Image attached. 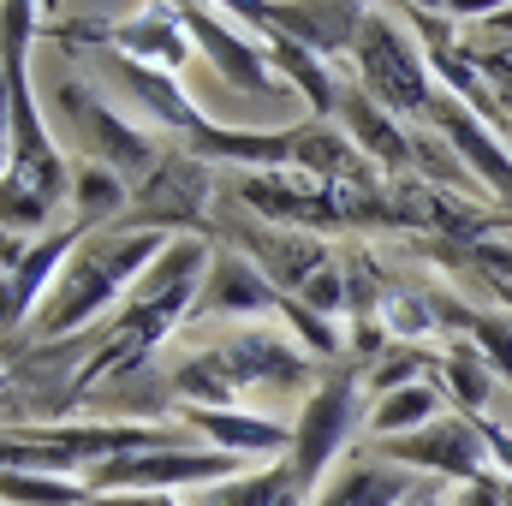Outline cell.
Masks as SVG:
<instances>
[{
	"label": "cell",
	"mask_w": 512,
	"mask_h": 506,
	"mask_svg": "<svg viewBox=\"0 0 512 506\" xmlns=\"http://www.w3.org/2000/svg\"><path fill=\"white\" fill-rule=\"evenodd\" d=\"M429 126H441L447 149L459 155V167H465V173H477V179H483V191L512 197V149L495 137V126H483V114H477L471 102L441 96V102H435V114H429Z\"/></svg>",
	"instance_id": "7c38bea8"
},
{
	"label": "cell",
	"mask_w": 512,
	"mask_h": 506,
	"mask_svg": "<svg viewBox=\"0 0 512 506\" xmlns=\"http://www.w3.org/2000/svg\"><path fill=\"white\" fill-rule=\"evenodd\" d=\"M370 405H364V381L358 376H334V381H316L310 399L298 405L292 417V447H286V465H292V483L310 495L328 465L346 453V441L364 429Z\"/></svg>",
	"instance_id": "277c9868"
},
{
	"label": "cell",
	"mask_w": 512,
	"mask_h": 506,
	"mask_svg": "<svg viewBox=\"0 0 512 506\" xmlns=\"http://www.w3.org/2000/svg\"><path fill=\"white\" fill-rule=\"evenodd\" d=\"M96 36H102L114 54H126L137 66H155V72H173V78H179L185 60H191V30H185V18H179L173 0H143L137 12L102 24Z\"/></svg>",
	"instance_id": "30bf717a"
},
{
	"label": "cell",
	"mask_w": 512,
	"mask_h": 506,
	"mask_svg": "<svg viewBox=\"0 0 512 506\" xmlns=\"http://www.w3.org/2000/svg\"><path fill=\"white\" fill-rule=\"evenodd\" d=\"M435 417H441V387L423 376V381L393 387V393H376L364 429H370L376 441H393V435H411V429H423V423H435Z\"/></svg>",
	"instance_id": "ffe728a7"
},
{
	"label": "cell",
	"mask_w": 512,
	"mask_h": 506,
	"mask_svg": "<svg viewBox=\"0 0 512 506\" xmlns=\"http://www.w3.org/2000/svg\"><path fill=\"white\" fill-rule=\"evenodd\" d=\"M179 417L197 429L203 447H221L233 459H286L292 429L274 417H256L245 405H179Z\"/></svg>",
	"instance_id": "5bb4252c"
},
{
	"label": "cell",
	"mask_w": 512,
	"mask_h": 506,
	"mask_svg": "<svg viewBox=\"0 0 512 506\" xmlns=\"http://www.w3.org/2000/svg\"><path fill=\"white\" fill-rule=\"evenodd\" d=\"M96 506H185V495H96Z\"/></svg>",
	"instance_id": "484cf974"
},
{
	"label": "cell",
	"mask_w": 512,
	"mask_h": 506,
	"mask_svg": "<svg viewBox=\"0 0 512 506\" xmlns=\"http://www.w3.org/2000/svg\"><path fill=\"white\" fill-rule=\"evenodd\" d=\"M78 239H84V227L66 221V227H54L42 239H24V251L12 262H0V340L30 328V316L48 304V292H54L66 256L78 251Z\"/></svg>",
	"instance_id": "ba28073f"
},
{
	"label": "cell",
	"mask_w": 512,
	"mask_h": 506,
	"mask_svg": "<svg viewBox=\"0 0 512 506\" xmlns=\"http://www.w3.org/2000/svg\"><path fill=\"white\" fill-rule=\"evenodd\" d=\"M0 506H96V495L72 477L42 471H0Z\"/></svg>",
	"instance_id": "44dd1931"
},
{
	"label": "cell",
	"mask_w": 512,
	"mask_h": 506,
	"mask_svg": "<svg viewBox=\"0 0 512 506\" xmlns=\"http://www.w3.org/2000/svg\"><path fill=\"white\" fill-rule=\"evenodd\" d=\"M507 0H441V12L447 18H459V24H483V18H495Z\"/></svg>",
	"instance_id": "d4e9b609"
},
{
	"label": "cell",
	"mask_w": 512,
	"mask_h": 506,
	"mask_svg": "<svg viewBox=\"0 0 512 506\" xmlns=\"http://www.w3.org/2000/svg\"><path fill=\"white\" fill-rule=\"evenodd\" d=\"M239 245L251 251V262L262 268V280H268L280 298H298V292L334 262V251H328L316 233H292V227H274V221H268V227H256V221L239 227Z\"/></svg>",
	"instance_id": "8fae6325"
},
{
	"label": "cell",
	"mask_w": 512,
	"mask_h": 506,
	"mask_svg": "<svg viewBox=\"0 0 512 506\" xmlns=\"http://www.w3.org/2000/svg\"><path fill=\"white\" fill-rule=\"evenodd\" d=\"M54 108L72 120L78 143H84V161L114 167L126 185L149 179V167L167 155V137H161V131H149V126H137V120H126V114H114V108H108L96 90H84V84H60Z\"/></svg>",
	"instance_id": "5b68a950"
},
{
	"label": "cell",
	"mask_w": 512,
	"mask_h": 506,
	"mask_svg": "<svg viewBox=\"0 0 512 506\" xmlns=\"http://www.w3.org/2000/svg\"><path fill=\"white\" fill-rule=\"evenodd\" d=\"M54 215H60V209H48L24 179L0 173V233H12V239H42V233H54Z\"/></svg>",
	"instance_id": "7402d4cb"
},
{
	"label": "cell",
	"mask_w": 512,
	"mask_h": 506,
	"mask_svg": "<svg viewBox=\"0 0 512 506\" xmlns=\"http://www.w3.org/2000/svg\"><path fill=\"white\" fill-rule=\"evenodd\" d=\"M173 233H149V227H108V233H84L78 251L66 256L48 304L30 316L24 340L30 346H48V340H72L84 328H96L108 310H120L137 274L167 251Z\"/></svg>",
	"instance_id": "6da1fadb"
},
{
	"label": "cell",
	"mask_w": 512,
	"mask_h": 506,
	"mask_svg": "<svg viewBox=\"0 0 512 506\" xmlns=\"http://www.w3.org/2000/svg\"><path fill=\"white\" fill-rule=\"evenodd\" d=\"M507 506H512V483H507Z\"/></svg>",
	"instance_id": "4316f807"
},
{
	"label": "cell",
	"mask_w": 512,
	"mask_h": 506,
	"mask_svg": "<svg viewBox=\"0 0 512 506\" xmlns=\"http://www.w3.org/2000/svg\"><path fill=\"white\" fill-rule=\"evenodd\" d=\"M411 489H417L411 477H399V471H387V465H370V459H352L340 477L316 483V495L304 506H405Z\"/></svg>",
	"instance_id": "d6986e66"
},
{
	"label": "cell",
	"mask_w": 512,
	"mask_h": 506,
	"mask_svg": "<svg viewBox=\"0 0 512 506\" xmlns=\"http://www.w3.org/2000/svg\"><path fill=\"white\" fill-rule=\"evenodd\" d=\"M334 114H340V131L352 137V149H358L364 161L393 167V173H405V167H411V137L399 131V120L387 114V108L370 96V90H364V84H340Z\"/></svg>",
	"instance_id": "9a60e30c"
},
{
	"label": "cell",
	"mask_w": 512,
	"mask_h": 506,
	"mask_svg": "<svg viewBox=\"0 0 512 506\" xmlns=\"http://www.w3.org/2000/svg\"><path fill=\"white\" fill-rule=\"evenodd\" d=\"M191 316H215V322H245V316H280V292L262 280V268L245 256L221 251L209 256L203 268V286H197V304Z\"/></svg>",
	"instance_id": "4fadbf2b"
},
{
	"label": "cell",
	"mask_w": 512,
	"mask_h": 506,
	"mask_svg": "<svg viewBox=\"0 0 512 506\" xmlns=\"http://www.w3.org/2000/svg\"><path fill=\"white\" fill-rule=\"evenodd\" d=\"M66 209H72V221H78L84 233H108V227L126 221L131 185L114 167H102V161H78V167H72V197H66Z\"/></svg>",
	"instance_id": "ac0fdd59"
},
{
	"label": "cell",
	"mask_w": 512,
	"mask_h": 506,
	"mask_svg": "<svg viewBox=\"0 0 512 506\" xmlns=\"http://www.w3.org/2000/svg\"><path fill=\"white\" fill-rule=\"evenodd\" d=\"M387 465H405V471H429V477H453V483H477L495 471L489 459V441H483V423L453 411V417H435L411 435H393V441H376Z\"/></svg>",
	"instance_id": "52a82bcc"
},
{
	"label": "cell",
	"mask_w": 512,
	"mask_h": 506,
	"mask_svg": "<svg viewBox=\"0 0 512 506\" xmlns=\"http://www.w3.org/2000/svg\"><path fill=\"white\" fill-rule=\"evenodd\" d=\"M447 506H507V483H501V471H489V477H477V483H459V495Z\"/></svg>",
	"instance_id": "cb8c5ba5"
},
{
	"label": "cell",
	"mask_w": 512,
	"mask_h": 506,
	"mask_svg": "<svg viewBox=\"0 0 512 506\" xmlns=\"http://www.w3.org/2000/svg\"><path fill=\"white\" fill-rule=\"evenodd\" d=\"M352 72L358 84L382 102L393 120H429L435 102L447 96L423 60V42L411 36V24L387 18V12H364L358 30H352Z\"/></svg>",
	"instance_id": "7a4b0ae2"
},
{
	"label": "cell",
	"mask_w": 512,
	"mask_h": 506,
	"mask_svg": "<svg viewBox=\"0 0 512 506\" xmlns=\"http://www.w3.org/2000/svg\"><path fill=\"white\" fill-rule=\"evenodd\" d=\"M262 54H268V66H274V78L280 84H292L304 102H310V120H328L334 114V102H340V78H334V66L322 60V54H310L304 42H292V36H262Z\"/></svg>",
	"instance_id": "2e32d148"
},
{
	"label": "cell",
	"mask_w": 512,
	"mask_h": 506,
	"mask_svg": "<svg viewBox=\"0 0 512 506\" xmlns=\"http://www.w3.org/2000/svg\"><path fill=\"white\" fill-rule=\"evenodd\" d=\"M441 376H453V393H459V411H465V417H477V411H483V399H489V381H495V370H489V358L477 352V340H459V346L447 352Z\"/></svg>",
	"instance_id": "603a6c76"
},
{
	"label": "cell",
	"mask_w": 512,
	"mask_h": 506,
	"mask_svg": "<svg viewBox=\"0 0 512 506\" xmlns=\"http://www.w3.org/2000/svg\"><path fill=\"white\" fill-rule=\"evenodd\" d=\"M179 18H185L197 54H203L227 84H239V90H251V96H280V78H274V66H268L256 30L221 18V12H209V6H197V0H179Z\"/></svg>",
	"instance_id": "9c48e42d"
},
{
	"label": "cell",
	"mask_w": 512,
	"mask_h": 506,
	"mask_svg": "<svg viewBox=\"0 0 512 506\" xmlns=\"http://www.w3.org/2000/svg\"><path fill=\"white\" fill-rule=\"evenodd\" d=\"M173 143V137H167ZM209 197H215V185H209V161H197L191 149H167L155 167H149V179H137L131 185V209L120 227H149V233H173V227H197L203 215H209Z\"/></svg>",
	"instance_id": "8992f818"
},
{
	"label": "cell",
	"mask_w": 512,
	"mask_h": 506,
	"mask_svg": "<svg viewBox=\"0 0 512 506\" xmlns=\"http://www.w3.org/2000/svg\"><path fill=\"white\" fill-rule=\"evenodd\" d=\"M185 506H304V489L292 483L286 459H268L262 471H239V477H221L209 489H191Z\"/></svg>",
	"instance_id": "e0dca14e"
},
{
	"label": "cell",
	"mask_w": 512,
	"mask_h": 506,
	"mask_svg": "<svg viewBox=\"0 0 512 506\" xmlns=\"http://www.w3.org/2000/svg\"><path fill=\"white\" fill-rule=\"evenodd\" d=\"M245 459L221 453V447H197V441H179V447H143V453H120V459H102L90 465L78 483L90 495H191V489H209L221 477H239Z\"/></svg>",
	"instance_id": "3957f363"
}]
</instances>
